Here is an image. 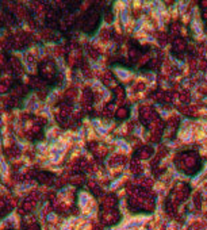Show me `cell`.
Segmentation results:
<instances>
[{
  "label": "cell",
  "instance_id": "6da1fadb",
  "mask_svg": "<svg viewBox=\"0 0 207 230\" xmlns=\"http://www.w3.org/2000/svg\"><path fill=\"white\" fill-rule=\"evenodd\" d=\"M8 89H10V85H7L6 83H0V93H6V92H8Z\"/></svg>",
  "mask_w": 207,
  "mask_h": 230
}]
</instances>
